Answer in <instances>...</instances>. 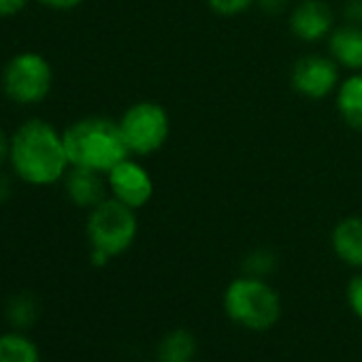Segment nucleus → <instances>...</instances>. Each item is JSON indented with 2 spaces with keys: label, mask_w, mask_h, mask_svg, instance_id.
<instances>
[{
  "label": "nucleus",
  "mask_w": 362,
  "mask_h": 362,
  "mask_svg": "<svg viewBox=\"0 0 362 362\" xmlns=\"http://www.w3.org/2000/svg\"><path fill=\"white\" fill-rule=\"evenodd\" d=\"M7 164L30 188L56 186L71 168L62 132L43 117H28L13 130Z\"/></svg>",
  "instance_id": "f257e3e1"
},
{
  "label": "nucleus",
  "mask_w": 362,
  "mask_h": 362,
  "mask_svg": "<svg viewBox=\"0 0 362 362\" xmlns=\"http://www.w3.org/2000/svg\"><path fill=\"white\" fill-rule=\"evenodd\" d=\"M71 166L90 168L107 175L115 164L130 158L119 122L103 115H90L62 130Z\"/></svg>",
  "instance_id": "f03ea898"
},
{
  "label": "nucleus",
  "mask_w": 362,
  "mask_h": 362,
  "mask_svg": "<svg viewBox=\"0 0 362 362\" xmlns=\"http://www.w3.org/2000/svg\"><path fill=\"white\" fill-rule=\"evenodd\" d=\"M226 315L247 330H269L279 322L281 300L273 286L262 277L243 275L228 284L224 292Z\"/></svg>",
  "instance_id": "7ed1b4c3"
},
{
  "label": "nucleus",
  "mask_w": 362,
  "mask_h": 362,
  "mask_svg": "<svg viewBox=\"0 0 362 362\" xmlns=\"http://www.w3.org/2000/svg\"><path fill=\"white\" fill-rule=\"evenodd\" d=\"M54 88L52 62L39 52H20L0 73V90L18 107H35L49 98Z\"/></svg>",
  "instance_id": "20e7f679"
},
{
  "label": "nucleus",
  "mask_w": 362,
  "mask_h": 362,
  "mask_svg": "<svg viewBox=\"0 0 362 362\" xmlns=\"http://www.w3.org/2000/svg\"><path fill=\"white\" fill-rule=\"evenodd\" d=\"M88 241L92 250H100L107 256L115 258L130 250L136 239L139 222L132 207L111 199H105L88 216Z\"/></svg>",
  "instance_id": "39448f33"
},
{
  "label": "nucleus",
  "mask_w": 362,
  "mask_h": 362,
  "mask_svg": "<svg viewBox=\"0 0 362 362\" xmlns=\"http://www.w3.org/2000/svg\"><path fill=\"white\" fill-rule=\"evenodd\" d=\"M130 156L156 153L168 139L170 119L162 105L153 100L134 103L117 119Z\"/></svg>",
  "instance_id": "423d86ee"
},
{
  "label": "nucleus",
  "mask_w": 362,
  "mask_h": 362,
  "mask_svg": "<svg viewBox=\"0 0 362 362\" xmlns=\"http://www.w3.org/2000/svg\"><path fill=\"white\" fill-rule=\"evenodd\" d=\"M105 177H107V188L111 197L132 207L134 211L145 207L153 197L151 175L147 173L143 164H139L132 158H126L119 164H115Z\"/></svg>",
  "instance_id": "0eeeda50"
},
{
  "label": "nucleus",
  "mask_w": 362,
  "mask_h": 362,
  "mask_svg": "<svg viewBox=\"0 0 362 362\" xmlns=\"http://www.w3.org/2000/svg\"><path fill=\"white\" fill-rule=\"evenodd\" d=\"M290 79L300 96L320 100L339 88V64L326 56H303L292 66Z\"/></svg>",
  "instance_id": "6e6552de"
},
{
  "label": "nucleus",
  "mask_w": 362,
  "mask_h": 362,
  "mask_svg": "<svg viewBox=\"0 0 362 362\" xmlns=\"http://www.w3.org/2000/svg\"><path fill=\"white\" fill-rule=\"evenodd\" d=\"M66 199L79 209H94L98 203L107 199V177L103 173L71 166L66 177L62 179Z\"/></svg>",
  "instance_id": "1a4fd4ad"
},
{
  "label": "nucleus",
  "mask_w": 362,
  "mask_h": 362,
  "mask_svg": "<svg viewBox=\"0 0 362 362\" xmlns=\"http://www.w3.org/2000/svg\"><path fill=\"white\" fill-rule=\"evenodd\" d=\"M290 28L305 43L322 41L332 28V11L322 0H303L292 11Z\"/></svg>",
  "instance_id": "9d476101"
},
{
  "label": "nucleus",
  "mask_w": 362,
  "mask_h": 362,
  "mask_svg": "<svg viewBox=\"0 0 362 362\" xmlns=\"http://www.w3.org/2000/svg\"><path fill=\"white\" fill-rule=\"evenodd\" d=\"M328 49L339 66L362 71V26L345 24L328 39Z\"/></svg>",
  "instance_id": "9b49d317"
},
{
  "label": "nucleus",
  "mask_w": 362,
  "mask_h": 362,
  "mask_svg": "<svg viewBox=\"0 0 362 362\" xmlns=\"http://www.w3.org/2000/svg\"><path fill=\"white\" fill-rule=\"evenodd\" d=\"M332 250L341 262L362 269V218L351 216L334 226Z\"/></svg>",
  "instance_id": "f8f14e48"
},
{
  "label": "nucleus",
  "mask_w": 362,
  "mask_h": 362,
  "mask_svg": "<svg viewBox=\"0 0 362 362\" xmlns=\"http://www.w3.org/2000/svg\"><path fill=\"white\" fill-rule=\"evenodd\" d=\"M337 109L349 128L362 132V71L339 83Z\"/></svg>",
  "instance_id": "ddd939ff"
},
{
  "label": "nucleus",
  "mask_w": 362,
  "mask_h": 362,
  "mask_svg": "<svg viewBox=\"0 0 362 362\" xmlns=\"http://www.w3.org/2000/svg\"><path fill=\"white\" fill-rule=\"evenodd\" d=\"M197 339L186 328H175L158 343V362H192L197 356Z\"/></svg>",
  "instance_id": "4468645a"
},
{
  "label": "nucleus",
  "mask_w": 362,
  "mask_h": 362,
  "mask_svg": "<svg viewBox=\"0 0 362 362\" xmlns=\"http://www.w3.org/2000/svg\"><path fill=\"white\" fill-rule=\"evenodd\" d=\"M0 362H39V349L22 334L0 337Z\"/></svg>",
  "instance_id": "2eb2a0df"
},
{
  "label": "nucleus",
  "mask_w": 362,
  "mask_h": 362,
  "mask_svg": "<svg viewBox=\"0 0 362 362\" xmlns=\"http://www.w3.org/2000/svg\"><path fill=\"white\" fill-rule=\"evenodd\" d=\"M7 315L9 320L20 326V328H26V326H33L37 322V315H39V305L35 300V296L30 294H18L9 300L7 305Z\"/></svg>",
  "instance_id": "dca6fc26"
},
{
  "label": "nucleus",
  "mask_w": 362,
  "mask_h": 362,
  "mask_svg": "<svg viewBox=\"0 0 362 362\" xmlns=\"http://www.w3.org/2000/svg\"><path fill=\"white\" fill-rule=\"evenodd\" d=\"M275 267H277V258L269 250H256L243 262L245 275H252V277H267L269 273L275 271Z\"/></svg>",
  "instance_id": "f3484780"
},
{
  "label": "nucleus",
  "mask_w": 362,
  "mask_h": 362,
  "mask_svg": "<svg viewBox=\"0 0 362 362\" xmlns=\"http://www.w3.org/2000/svg\"><path fill=\"white\" fill-rule=\"evenodd\" d=\"M207 3H209L214 13L224 16V18H233V16L247 11L254 3H258V0H207Z\"/></svg>",
  "instance_id": "a211bd4d"
},
{
  "label": "nucleus",
  "mask_w": 362,
  "mask_h": 362,
  "mask_svg": "<svg viewBox=\"0 0 362 362\" xmlns=\"http://www.w3.org/2000/svg\"><path fill=\"white\" fill-rule=\"evenodd\" d=\"M347 305L354 315L362 320V273L354 275L347 284Z\"/></svg>",
  "instance_id": "6ab92c4d"
},
{
  "label": "nucleus",
  "mask_w": 362,
  "mask_h": 362,
  "mask_svg": "<svg viewBox=\"0 0 362 362\" xmlns=\"http://www.w3.org/2000/svg\"><path fill=\"white\" fill-rule=\"evenodd\" d=\"M28 5H30V0H0V20L20 16Z\"/></svg>",
  "instance_id": "aec40b11"
},
{
  "label": "nucleus",
  "mask_w": 362,
  "mask_h": 362,
  "mask_svg": "<svg viewBox=\"0 0 362 362\" xmlns=\"http://www.w3.org/2000/svg\"><path fill=\"white\" fill-rule=\"evenodd\" d=\"M37 3H41L45 9H52V11H73L83 0H37Z\"/></svg>",
  "instance_id": "412c9836"
},
{
  "label": "nucleus",
  "mask_w": 362,
  "mask_h": 362,
  "mask_svg": "<svg viewBox=\"0 0 362 362\" xmlns=\"http://www.w3.org/2000/svg\"><path fill=\"white\" fill-rule=\"evenodd\" d=\"M345 18L349 24L362 26V0H347L345 3Z\"/></svg>",
  "instance_id": "4be33fe9"
},
{
  "label": "nucleus",
  "mask_w": 362,
  "mask_h": 362,
  "mask_svg": "<svg viewBox=\"0 0 362 362\" xmlns=\"http://www.w3.org/2000/svg\"><path fill=\"white\" fill-rule=\"evenodd\" d=\"M11 197H13V181L3 168H0V205L7 203Z\"/></svg>",
  "instance_id": "5701e85b"
},
{
  "label": "nucleus",
  "mask_w": 362,
  "mask_h": 362,
  "mask_svg": "<svg viewBox=\"0 0 362 362\" xmlns=\"http://www.w3.org/2000/svg\"><path fill=\"white\" fill-rule=\"evenodd\" d=\"M9 149H11V134L0 126V168L9 162Z\"/></svg>",
  "instance_id": "b1692460"
},
{
  "label": "nucleus",
  "mask_w": 362,
  "mask_h": 362,
  "mask_svg": "<svg viewBox=\"0 0 362 362\" xmlns=\"http://www.w3.org/2000/svg\"><path fill=\"white\" fill-rule=\"evenodd\" d=\"M258 5H260V9H262L264 13L277 16V13H281V11L286 9L288 0H258Z\"/></svg>",
  "instance_id": "393cba45"
}]
</instances>
